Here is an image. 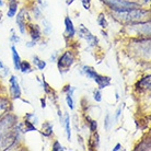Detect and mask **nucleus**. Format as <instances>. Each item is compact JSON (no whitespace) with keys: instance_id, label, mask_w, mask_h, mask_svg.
Returning a JSON list of instances; mask_svg holds the SVG:
<instances>
[{"instance_id":"15","label":"nucleus","mask_w":151,"mask_h":151,"mask_svg":"<svg viewBox=\"0 0 151 151\" xmlns=\"http://www.w3.org/2000/svg\"><path fill=\"white\" fill-rule=\"evenodd\" d=\"M10 107V102L8 101L7 99L0 98V116L4 115Z\"/></svg>"},{"instance_id":"5","label":"nucleus","mask_w":151,"mask_h":151,"mask_svg":"<svg viewBox=\"0 0 151 151\" xmlns=\"http://www.w3.org/2000/svg\"><path fill=\"white\" fill-rule=\"evenodd\" d=\"M78 33H79L80 37L83 38V40H86V41L88 42V44H89L91 47H95V46L98 45V43H99L98 37L92 34L90 31L88 30L87 27H84L83 24H80Z\"/></svg>"},{"instance_id":"12","label":"nucleus","mask_w":151,"mask_h":151,"mask_svg":"<svg viewBox=\"0 0 151 151\" xmlns=\"http://www.w3.org/2000/svg\"><path fill=\"white\" fill-rule=\"evenodd\" d=\"M11 52H12V59H13V66H14L15 70H20V65H21V57H20L18 50L14 46L11 47Z\"/></svg>"},{"instance_id":"9","label":"nucleus","mask_w":151,"mask_h":151,"mask_svg":"<svg viewBox=\"0 0 151 151\" xmlns=\"http://www.w3.org/2000/svg\"><path fill=\"white\" fill-rule=\"evenodd\" d=\"M29 32H30L32 41H38L42 37V31L41 27L37 24H29Z\"/></svg>"},{"instance_id":"23","label":"nucleus","mask_w":151,"mask_h":151,"mask_svg":"<svg viewBox=\"0 0 151 151\" xmlns=\"http://www.w3.org/2000/svg\"><path fill=\"white\" fill-rule=\"evenodd\" d=\"M113 125V122H112V117H111V114L107 113L105 116V119H104V128H105L106 132H109Z\"/></svg>"},{"instance_id":"28","label":"nucleus","mask_w":151,"mask_h":151,"mask_svg":"<svg viewBox=\"0 0 151 151\" xmlns=\"http://www.w3.org/2000/svg\"><path fill=\"white\" fill-rule=\"evenodd\" d=\"M33 14H34L35 19H40L42 17V12H41V9L38 7H33Z\"/></svg>"},{"instance_id":"27","label":"nucleus","mask_w":151,"mask_h":151,"mask_svg":"<svg viewBox=\"0 0 151 151\" xmlns=\"http://www.w3.org/2000/svg\"><path fill=\"white\" fill-rule=\"evenodd\" d=\"M90 123V130L92 132H96V129H98V122L94 121V119H92V121L89 122Z\"/></svg>"},{"instance_id":"13","label":"nucleus","mask_w":151,"mask_h":151,"mask_svg":"<svg viewBox=\"0 0 151 151\" xmlns=\"http://www.w3.org/2000/svg\"><path fill=\"white\" fill-rule=\"evenodd\" d=\"M63 126H65L66 134H67V138H68V140L70 141V140H71V129H70V116H69V114H67V113L65 114Z\"/></svg>"},{"instance_id":"17","label":"nucleus","mask_w":151,"mask_h":151,"mask_svg":"<svg viewBox=\"0 0 151 151\" xmlns=\"http://www.w3.org/2000/svg\"><path fill=\"white\" fill-rule=\"evenodd\" d=\"M33 64H34L35 66L37 67L38 70H41V71H43L46 67V61L40 59L37 56H33Z\"/></svg>"},{"instance_id":"31","label":"nucleus","mask_w":151,"mask_h":151,"mask_svg":"<svg viewBox=\"0 0 151 151\" xmlns=\"http://www.w3.org/2000/svg\"><path fill=\"white\" fill-rule=\"evenodd\" d=\"M56 60H57V52H54L53 55L50 56V61H52V63H55Z\"/></svg>"},{"instance_id":"19","label":"nucleus","mask_w":151,"mask_h":151,"mask_svg":"<svg viewBox=\"0 0 151 151\" xmlns=\"http://www.w3.org/2000/svg\"><path fill=\"white\" fill-rule=\"evenodd\" d=\"M23 126H24V132H36L37 129H36V127H35L34 124H32L31 122L27 121V119H24V122H23Z\"/></svg>"},{"instance_id":"32","label":"nucleus","mask_w":151,"mask_h":151,"mask_svg":"<svg viewBox=\"0 0 151 151\" xmlns=\"http://www.w3.org/2000/svg\"><path fill=\"white\" fill-rule=\"evenodd\" d=\"M27 47H34V46H36V42L35 41L29 42V43H27Z\"/></svg>"},{"instance_id":"33","label":"nucleus","mask_w":151,"mask_h":151,"mask_svg":"<svg viewBox=\"0 0 151 151\" xmlns=\"http://www.w3.org/2000/svg\"><path fill=\"white\" fill-rule=\"evenodd\" d=\"M121 149H122V145L117 144L116 146H115V148L113 149V151H118V150H121Z\"/></svg>"},{"instance_id":"35","label":"nucleus","mask_w":151,"mask_h":151,"mask_svg":"<svg viewBox=\"0 0 151 151\" xmlns=\"http://www.w3.org/2000/svg\"><path fill=\"white\" fill-rule=\"evenodd\" d=\"M41 105H42V107H43V109H45L46 107V102H45V99H42L41 100Z\"/></svg>"},{"instance_id":"20","label":"nucleus","mask_w":151,"mask_h":151,"mask_svg":"<svg viewBox=\"0 0 151 151\" xmlns=\"http://www.w3.org/2000/svg\"><path fill=\"white\" fill-rule=\"evenodd\" d=\"M98 23H99V25L102 27V29H106V27H109V22H107V20H106L105 14H104V13H101V14L99 15Z\"/></svg>"},{"instance_id":"10","label":"nucleus","mask_w":151,"mask_h":151,"mask_svg":"<svg viewBox=\"0 0 151 151\" xmlns=\"http://www.w3.org/2000/svg\"><path fill=\"white\" fill-rule=\"evenodd\" d=\"M150 83H151V77L150 75H148L137 82L136 88L139 91H147L150 89Z\"/></svg>"},{"instance_id":"18","label":"nucleus","mask_w":151,"mask_h":151,"mask_svg":"<svg viewBox=\"0 0 151 151\" xmlns=\"http://www.w3.org/2000/svg\"><path fill=\"white\" fill-rule=\"evenodd\" d=\"M9 73H10L9 67H7V66L1 61V59H0V76H1L2 78H7L8 76H9Z\"/></svg>"},{"instance_id":"24","label":"nucleus","mask_w":151,"mask_h":151,"mask_svg":"<svg viewBox=\"0 0 151 151\" xmlns=\"http://www.w3.org/2000/svg\"><path fill=\"white\" fill-rule=\"evenodd\" d=\"M42 78H43V89H44V92H45L46 94H50V93H52V88L49 87V84L46 82V80L44 79V78H45L44 76H43Z\"/></svg>"},{"instance_id":"22","label":"nucleus","mask_w":151,"mask_h":151,"mask_svg":"<svg viewBox=\"0 0 151 151\" xmlns=\"http://www.w3.org/2000/svg\"><path fill=\"white\" fill-rule=\"evenodd\" d=\"M42 22H43V32H44L46 35H49L50 32H52V25H50L49 21L46 19H43Z\"/></svg>"},{"instance_id":"14","label":"nucleus","mask_w":151,"mask_h":151,"mask_svg":"<svg viewBox=\"0 0 151 151\" xmlns=\"http://www.w3.org/2000/svg\"><path fill=\"white\" fill-rule=\"evenodd\" d=\"M18 12V2L17 1H10L9 8H8L7 17L8 18H13Z\"/></svg>"},{"instance_id":"38","label":"nucleus","mask_w":151,"mask_h":151,"mask_svg":"<svg viewBox=\"0 0 151 151\" xmlns=\"http://www.w3.org/2000/svg\"><path fill=\"white\" fill-rule=\"evenodd\" d=\"M8 1H9V2H10V1H17V2H18V0H8Z\"/></svg>"},{"instance_id":"6","label":"nucleus","mask_w":151,"mask_h":151,"mask_svg":"<svg viewBox=\"0 0 151 151\" xmlns=\"http://www.w3.org/2000/svg\"><path fill=\"white\" fill-rule=\"evenodd\" d=\"M9 83H10V95L12 99H20L21 98V88L19 86L18 79L15 76H11V78L9 79Z\"/></svg>"},{"instance_id":"30","label":"nucleus","mask_w":151,"mask_h":151,"mask_svg":"<svg viewBox=\"0 0 151 151\" xmlns=\"http://www.w3.org/2000/svg\"><path fill=\"white\" fill-rule=\"evenodd\" d=\"M81 4H82L83 8H84L86 10H89V9H90L91 0H81Z\"/></svg>"},{"instance_id":"1","label":"nucleus","mask_w":151,"mask_h":151,"mask_svg":"<svg viewBox=\"0 0 151 151\" xmlns=\"http://www.w3.org/2000/svg\"><path fill=\"white\" fill-rule=\"evenodd\" d=\"M150 12L147 10H142L140 8L137 9H132V10H126V11H121V12H113L114 19H116L119 22H127V23H132V22H141L144 20L147 19V17H149Z\"/></svg>"},{"instance_id":"37","label":"nucleus","mask_w":151,"mask_h":151,"mask_svg":"<svg viewBox=\"0 0 151 151\" xmlns=\"http://www.w3.org/2000/svg\"><path fill=\"white\" fill-rule=\"evenodd\" d=\"M4 6V2H2V0H0V7H2Z\"/></svg>"},{"instance_id":"36","label":"nucleus","mask_w":151,"mask_h":151,"mask_svg":"<svg viewBox=\"0 0 151 151\" xmlns=\"http://www.w3.org/2000/svg\"><path fill=\"white\" fill-rule=\"evenodd\" d=\"M73 1H75V0H66V4H67V6H70Z\"/></svg>"},{"instance_id":"2","label":"nucleus","mask_w":151,"mask_h":151,"mask_svg":"<svg viewBox=\"0 0 151 151\" xmlns=\"http://www.w3.org/2000/svg\"><path fill=\"white\" fill-rule=\"evenodd\" d=\"M101 1L110 8L113 12H121L140 8V4L138 2L130 1V0H101Z\"/></svg>"},{"instance_id":"25","label":"nucleus","mask_w":151,"mask_h":151,"mask_svg":"<svg viewBox=\"0 0 151 151\" xmlns=\"http://www.w3.org/2000/svg\"><path fill=\"white\" fill-rule=\"evenodd\" d=\"M93 99L95 100V102H101L102 101V93L100 90H94L93 91Z\"/></svg>"},{"instance_id":"21","label":"nucleus","mask_w":151,"mask_h":151,"mask_svg":"<svg viewBox=\"0 0 151 151\" xmlns=\"http://www.w3.org/2000/svg\"><path fill=\"white\" fill-rule=\"evenodd\" d=\"M24 119H27V121L31 122L32 124H38V117L36 116V114L35 113H27L25 114V116H24Z\"/></svg>"},{"instance_id":"16","label":"nucleus","mask_w":151,"mask_h":151,"mask_svg":"<svg viewBox=\"0 0 151 151\" xmlns=\"http://www.w3.org/2000/svg\"><path fill=\"white\" fill-rule=\"evenodd\" d=\"M20 71L22 72V73H30V72L33 71V69H32V66L29 61H21V65H20Z\"/></svg>"},{"instance_id":"4","label":"nucleus","mask_w":151,"mask_h":151,"mask_svg":"<svg viewBox=\"0 0 151 151\" xmlns=\"http://www.w3.org/2000/svg\"><path fill=\"white\" fill-rule=\"evenodd\" d=\"M75 61V56L72 52L70 50H67L65 52L63 55H61L58 59H57V66H58V69L61 73H65V72H68L70 67L72 66Z\"/></svg>"},{"instance_id":"34","label":"nucleus","mask_w":151,"mask_h":151,"mask_svg":"<svg viewBox=\"0 0 151 151\" xmlns=\"http://www.w3.org/2000/svg\"><path fill=\"white\" fill-rule=\"evenodd\" d=\"M121 113H122V107H119V109L117 110V113H116V119H118V118H119V116H121Z\"/></svg>"},{"instance_id":"11","label":"nucleus","mask_w":151,"mask_h":151,"mask_svg":"<svg viewBox=\"0 0 151 151\" xmlns=\"http://www.w3.org/2000/svg\"><path fill=\"white\" fill-rule=\"evenodd\" d=\"M41 134L44 137H50L53 135V125L50 124L49 122L43 123L41 128Z\"/></svg>"},{"instance_id":"29","label":"nucleus","mask_w":151,"mask_h":151,"mask_svg":"<svg viewBox=\"0 0 151 151\" xmlns=\"http://www.w3.org/2000/svg\"><path fill=\"white\" fill-rule=\"evenodd\" d=\"M10 42H11V43H13V44H18V43L20 42V37L17 34L12 33V35L10 36Z\"/></svg>"},{"instance_id":"8","label":"nucleus","mask_w":151,"mask_h":151,"mask_svg":"<svg viewBox=\"0 0 151 151\" xmlns=\"http://www.w3.org/2000/svg\"><path fill=\"white\" fill-rule=\"evenodd\" d=\"M75 34L76 29L73 27V23L69 17H66V19H65V36L67 38H71L75 36Z\"/></svg>"},{"instance_id":"7","label":"nucleus","mask_w":151,"mask_h":151,"mask_svg":"<svg viewBox=\"0 0 151 151\" xmlns=\"http://www.w3.org/2000/svg\"><path fill=\"white\" fill-rule=\"evenodd\" d=\"M27 12L25 9H22L17 14L15 22H17V25L19 27L21 34H25V31H27Z\"/></svg>"},{"instance_id":"3","label":"nucleus","mask_w":151,"mask_h":151,"mask_svg":"<svg viewBox=\"0 0 151 151\" xmlns=\"http://www.w3.org/2000/svg\"><path fill=\"white\" fill-rule=\"evenodd\" d=\"M82 72L87 76L88 78L94 80L95 83L98 84L99 89H104L106 87H110L111 86V78L110 77H106V76L99 75L96 70L94 68H92L90 66H83L82 67Z\"/></svg>"},{"instance_id":"26","label":"nucleus","mask_w":151,"mask_h":151,"mask_svg":"<svg viewBox=\"0 0 151 151\" xmlns=\"http://www.w3.org/2000/svg\"><path fill=\"white\" fill-rule=\"evenodd\" d=\"M53 150L54 151H60V150H66V149L61 146L60 142H59L58 140H56V141L53 144Z\"/></svg>"}]
</instances>
